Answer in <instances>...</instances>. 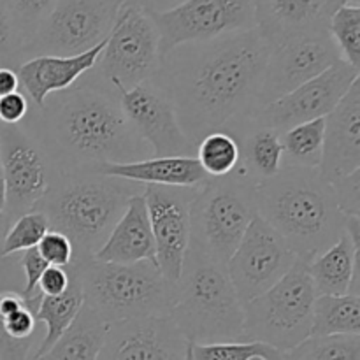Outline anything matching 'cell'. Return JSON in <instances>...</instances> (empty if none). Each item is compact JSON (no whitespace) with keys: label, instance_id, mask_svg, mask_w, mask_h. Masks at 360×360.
<instances>
[{"label":"cell","instance_id":"5b68a950","mask_svg":"<svg viewBox=\"0 0 360 360\" xmlns=\"http://www.w3.org/2000/svg\"><path fill=\"white\" fill-rule=\"evenodd\" d=\"M190 343L243 341L245 309L227 267L188 246L169 313Z\"/></svg>","mask_w":360,"mask_h":360},{"label":"cell","instance_id":"7bdbcfd3","mask_svg":"<svg viewBox=\"0 0 360 360\" xmlns=\"http://www.w3.org/2000/svg\"><path fill=\"white\" fill-rule=\"evenodd\" d=\"M20 88V79L13 67L0 65V97L18 91Z\"/></svg>","mask_w":360,"mask_h":360},{"label":"cell","instance_id":"d6986e66","mask_svg":"<svg viewBox=\"0 0 360 360\" xmlns=\"http://www.w3.org/2000/svg\"><path fill=\"white\" fill-rule=\"evenodd\" d=\"M257 30L273 46L327 32L345 0H253Z\"/></svg>","mask_w":360,"mask_h":360},{"label":"cell","instance_id":"3957f363","mask_svg":"<svg viewBox=\"0 0 360 360\" xmlns=\"http://www.w3.org/2000/svg\"><path fill=\"white\" fill-rule=\"evenodd\" d=\"M257 217L269 224L299 259L309 260L347 231L333 185L319 169L281 167L255 186Z\"/></svg>","mask_w":360,"mask_h":360},{"label":"cell","instance_id":"d590c367","mask_svg":"<svg viewBox=\"0 0 360 360\" xmlns=\"http://www.w3.org/2000/svg\"><path fill=\"white\" fill-rule=\"evenodd\" d=\"M4 2L27 46L41 21L48 16L58 0H4Z\"/></svg>","mask_w":360,"mask_h":360},{"label":"cell","instance_id":"7402d4cb","mask_svg":"<svg viewBox=\"0 0 360 360\" xmlns=\"http://www.w3.org/2000/svg\"><path fill=\"white\" fill-rule=\"evenodd\" d=\"M104 44L105 41L76 56L41 55L21 62L14 70L28 101H32L35 108H42L49 95L74 86L84 74L94 69Z\"/></svg>","mask_w":360,"mask_h":360},{"label":"cell","instance_id":"b9f144b4","mask_svg":"<svg viewBox=\"0 0 360 360\" xmlns=\"http://www.w3.org/2000/svg\"><path fill=\"white\" fill-rule=\"evenodd\" d=\"M70 283L69 267L48 266L39 280V290L42 295H60L67 290Z\"/></svg>","mask_w":360,"mask_h":360},{"label":"cell","instance_id":"8fae6325","mask_svg":"<svg viewBox=\"0 0 360 360\" xmlns=\"http://www.w3.org/2000/svg\"><path fill=\"white\" fill-rule=\"evenodd\" d=\"M0 158L6 179V211L14 220L44 199L58 176L39 137L25 122L0 125Z\"/></svg>","mask_w":360,"mask_h":360},{"label":"cell","instance_id":"9a60e30c","mask_svg":"<svg viewBox=\"0 0 360 360\" xmlns=\"http://www.w3.org/2000/svg\"><path fill=\"white\" fill-rule=\"evenodd\" d=\"M116 94L127 120L148 144L151 157H195V144L181 130L171 97L155 77Z\"/></svg>","mask_w":360,"mask_h":360},{"label":"cell","instance_id":"74e56055","mask_svg":"<svg viewBox=\"0 0 360 360\" xmlns=\"http://www.w3.org/2000/svg\"><path fill=\"white\" fill-rule=\"evenodd\" d=\"M35 248H37V252L41 253V257L49 266L69 267L74 260L72 243L69 241L65 234L53 231V229L46 232V236Z\"/></svg>","mask_w":360,"mask_h":360},{"label":"cell","instance_id":"f1b7e54d","mask_svg":"<svg viewBox=\"0 0 360 360\" xmlns=\"http://www.w3.org/2000/svg\"><path fill=\"white\" fill-rule=\"evenodd\" d=\"M360 334V295H316L311 336Z\"/></svg>","mask_w":360,"mask_h":360},{"label":"cell","instance_id":"1f68e13d","mask_svg":"<svg viewBox=\"0 0 360 360\" xmlns=\"http://www.w3.org/2000/svg\"><path fill=\"white\" fill-rule=\"evenodd\" d=\"M285 360H360V334L309 336L288 350Z\"/></svg>","mask_w":360,"mask_h":360},{"label":"cell","instance_id":"836d02e7","mask_svg":"<svg viewBox=\"0 0 360 360\" xmlns=\"http://www.w3.org/2000/svg\"><path fill=\"white\" fill-rule=\"evenodd\" d=\"M193 360H248L266 357L267 360H285L283 352L259 341H225V343H190Z\"/></svg>","mask_w":360,"mask_h":360},{"label":"cell","instance_id":"e575fe53","mask_svg":"<svg viewBox=\"0 0 360 360\" xmlns=\"http://www.w3.org/2000/svg\"><path fill=\"white\" fill-rule=\"evenodd\" d=\"M48 231V218L37 210L14 218L13 224L7 229L6 236H4L0 257H11L25 252V250L35 248Z\"/></svg>","mask_w":360,"mask_h":360},{"label":"cell","instance_id":"ffe728a7","mask_svg":"<svg viewBox=\"0 0 360 360\" xmlns=\"http://www.w3.org/2000/svg\"><path fill=\"white\" fill-rule=\"evenodd\" d=\"M360 169V79L326 116L320 174L329 183Z\"/></svg>","mask_w":360,"mask_h":360},{"label":"cell","instance_id":"681fc988","mask_svg":"<svg viewBox=\"0 0 360 360\" xmlns=\"http://www.w3.org/2000/svg\"><path fill=\"white\" fill-rule=\"evenodd\" d=\"M248 360H267L266 357H252V359H248Z\"/></svg>","mask_w":360,"mask_h":360},{"label":"cell","instance_id":"484cf974","mask_svg":"<svg viewBox=\"0 0 360 360\" xmlns=\"http://www.w3.org/2000/svg\"><path fill=\"white\" fill-rule=\"evenodd\" d=\"M42 294L23 299L18 290H0V360H30Z\"/></svg>","mask_w":360,"mask_h":360},{"label":"cell","instance_id":"d4e9b609","mask_svg":"<svg viewBox=\"0 0 360 360\" xmlns=\"http://www.w3.org/2000/svg\"><path fill=\"white\" fill-rule=\"evenodd\" d=\"M97 172L146 186L199 188L210 179L195 157H150L129 164H105Z\"/></svg>","mask_w":360,"mask_h":360},{"label":"cell","instance_id":"2e32d148","mask_svg":"<svg viewBox=\"0 0 360 360\" xmlns=\"http://www.w3.org/2000/svg\"><path fill=\"white\" fill-rule=\"evenodd\" d=\"M197 188L144 186V204L155 241V262L169 283L181 274L190 246V206Z\"/></svg>","mask_w":360,"mask_h":360},{"label":"cell","instance_id":"4fadbf2b","mask_svg":"<svg viewBox=\"0 0 360 360\" xmlns=\"http://www.w3.org/2000/svg\"><path fill=\"white\" fill-rule=\"evenodd\" d=\"M297 259L285 239L262 218L255 217L225 267L245 306L278 283Z\"/></svg>","mask_w":360,"mask_h":360},{"label":"cell","instance_id":"4316f807","mask_svg":"<svg viewBox=\"0 0 360 360\" xmlns=\"http://www.w3.org/2000/svg\"><path fill=\"white\" fill-rule=\"evenodd\" d=\"M69 271L70 283L67 290L60 295H42L41 302H39V308L35 311V320H37V323H44L46 333L30 360L44 355L58 341V338L69 329L70 323L76 320L81 308H83L84 294L79 274H77L74 264H70Z\"/></svg>","mask_w":360,"mask_h":360},{"label":"cell","instance_id":"6da1fadb","mask_svg":"<svg viewBox=\"0 0 360 360\" xmlns=\"http://www.w3.org/2000/svg\"><path fill=\"white\" fill-rule=\"evenodd\" d=\"M271 44L257 28L206 42H190L162 56L155 79L174 105L193 144L259 109Z\"/></svg>","mask_w":360,"mask_h":360},{"label":"cell","instance_id":"cb8c5ba5","mask_svg":"<svg viewBox=\"0 0 360 360\" xmlns=\"http://www.w3.org/2000/svg\"><path fill=\"white\" fill-rule=\"evenodd\" d=\"M225 132L232 134L239 144V162L231 176L257 186L283 167V148L276 130L257 125L248 116L232 123Z\"/></svg>","mask_w":360,"mask_h":360},{"label":"cell","instance_id":"7a4b0ae2","mask_svg":"<svg viewBox=\"0 0 360 360\" xmlns=\"http://www.w3.org/2000/svg\"><path fill=\"white\" fill-rule=\"evenodd\" d=\"M23 122L39 137L58 174L97 172L105 164L151 157L127 120L118 94L94 76L49 95Z\"/></svg>","mask_w":360,"mask_h":360},{"label":"cell","instance_id":"c3c4849f","mask_svg":"<svg viewBox=\"0 0 360 360\" xmlns=\"http://www.w3.org/2000/svg\"><path fill=\"white\" fill-rule=\"evenodd\" d=\"M186 360H193L192 354H190V348H186Z\"/></svg>","mask_w":360,"mask_h":360},{"label":"cell","instance_id":"8d00e7d4","mask_svg":"<svg viewBox=\"0 0 360 360\" xmlns=\"http://www.w3.org/2000/svg\"><path fill=\"white\" fill-rule=\"evenodd\" d=\"M25 41L14 25L6 2L0 0V65L16 69L23 62Z\"/></svg>","mask_w":360,"mask_h":360},{"label":"cell","instance_id":"ac0fdd59","mask_svg":"<svg viewBox=\"0 0 360 360\" xmlns=\"http://www.w3.org/2000/svg\"><path fill=\"white\" fill-rule=\"evenodd\" d=\"M188 341L169 315L108 323L98 360H186Z\"/></svg>","mask_w":360,"mask_h":360},{"label":"cell","instance_id":"ba28073f","mask_svg":"<svg viewBox=\"0 0 360 360\" xmlns=\"http://www.w3.org/2000/svg\"><path fill=\"white\" fill-rule=\"evenodd\" d=\"M316 295L306 260L297 259L278 283L243 306V341H259L287 354L311 336Z\"/></svg>","mask_w":360,"mask_h":360},{"label":"cell","instance_id":"ab89813d","mask_svg":"<svg viewBox=\"0 0 360 360\" xmlns=\"http://www.w3.org/2000/svg\"><path fill=\"white\" fill-rule=\"evenodd\" d=\"M18 259H20L21 273H23L25 278L21 295H23V299L37 297V295H41V290H39V280H41L42 273L48 269L49 264L42 259L41 253L37 252V248L25 250V252H21V255L18 257Z\"/></svg>","mask_w":360,"mask_h":360},{"label":"cell","instance_id":"f546056e","mask_svg":"<svg viewBox=\"0 0 360 360\" xmlns=\"http://www.w3.org/2000/svg\"><path fill=\"white\" fill-rule=\"evenodd\" d=\"M326 118L301 123L280 136L283 148V167L319 169L323 153Z\"/></svg>","mask_w":360,"mask_h":360},{"label":"cell","instance_id":"d6a6232c","mask_svg":"<svg viewBox=\"0 0 360 360\" xmlns=\"http://www.w3.org/2000/svg\"><path fill=\"white\" fill-rule=\"evenodd\" d=\"M327 34L336 44L341 60L360 69V6L343 4L330 16Z\"/></svg>","mask_w":360,"mask_h":360},{"label":"cell","instance_id":"277c9868","mask_svg":"<svg viewBox=\"0 0 360 360\" xmlns=\"http://www.w3.org/2000/svg\"><path fill=\"white\" fill-rule=\"evenodd\" d=\"M144 186L98 172L58 174L35 210L49 221V229L69 238L74 260H86L104 245L109 232L125 211L132 195Z\"/></svg>","mask_w":360,"mask_h":360},{"label":"cell","instance_id":"ee69618b","mask_svg":"<svg viewBox=\"0 0 360 360\" xmlns=\"http://www.w3.org/2000/svg\"><path fill=\"white\" fill-rule=\"evenodd\" d=\"M136 6H139L141 9H144L146 13H164V11L172 9V7L179 6L185 0H130Z\"/></svg>","mask_w":360,"mask_h":360},{"label":"cell","instance_id":"8992f818","mask_svg":"<svg viewBox=\"0 0 360 360\" xmlns=\"http://www.w3.org/2000/svg\"><path fill=\"white\" fill-rule=\"evenodd\" d=\"M72 264L83 285L84 304L105 323L171 313L174 285L151 260L108 264L86 259Z\"/></svg>","mask_w":360,"mask_h":360},{"label":"cell","instance_id":"bcb514c9","mask_svg":"<svg viewBox=\"0 0 360 360\" xmlns=\"http://www.w3.org/2000/svg\"><path fill=\"white\" fill-rule=\"evenodd\" d=\"M11 224H13V220H11L6 213H0V246H2L4 236H6L7 229H9Z\"/></svg>","mask_w":360,"mask_h":360},{"label":"cell","instance_id":"f6af8a7d","mask_svg":"<svg viewBox=\"0 0 360 360\" xmlns=\"http://www.w3.org/2000/svg\"><path fill=\"white\" fill-rule=\"evenodd\" d=\"M6 211V179H4L2 158H0V213Z\"/></svg>","mask_w":360,"mask_h":360},{"label":"cell","instance_id":"e0dca14e","mask_svg":"<svg viewBox=\"0 0 360 360\" xmlns=\"http://www.w3.org/2000/svg\"><path fill=\"white\" fill-rule=\"evenodd\" d=\"M340 60V51L327 32L273 46L264 74L259 109L320 76Z\"/></svg>","mask_w":360,"mask_h":360},{"label":"cell","instance_id":"44dd1931","mask_svg":"<svg viewBox=\"0 0 360 360\" xmlns=\"http://www.w3.org/2000/svg\"><path fill=\"white\" fill-rule=\"evenodd\" d=\"M306 269L319 295H360V218H348L345 234L306 260Z\"/></svg>","mask_w":360,"mask_h":360},{"label":"cell","instance_id":"4dcf8cb0","mask_svg":"<svg viewBox=\"0 0 360 360\" xmlns=\"http://www.w3.org/2000/svg\"><path fill=\"white\" fill-rule=\"evenodd\" d=\"M195 158L210 178H225L234 172L239 162V144L225 130L211 132L197 143Z\"/></svg>","mask_w":360,"mask_h":360},{"label":"cell","instance_id":"83f0119b","mask_svg":"<svg viewBox=\"0 0 360 360\" xmlns=\"http://www.w3.org/2000/svg\"><path fill=\"white\" fill-rule=\"evenodd\" d=\"M108 323L88 304H83L69 329L55 345L34 360H98Z\"/></svg>","mask_w":360,"mask_h":360},{"label":"cell","instance_id":"9c48e42d","mask_svg":"<svg viewBox=\"0 0 360 360\" xmlns=\"http://www.w3.org/2000/svg\"><path fill=\"white\" fill-rule=\"evenodd\" d=\"M160 62V35L151 16L123 0L91 76L115 91L130 90L157 76Z\"/></svg>","mask_w":360,"mask_h":360},{"label":"cell","instance_id":"52a82bcc","mask_svg":"<svg viewBox=\"0 0 360 360\" xmlns=\"http://www.w3.org/2000/svg\"><path fill=\"white\" fill-rule=\"evenodd\" d=\"M255 217V186L236 176L210 178L190 206V246L227 266Z\"/></svg>","mask_w":360,"mask_h":360},{"label":"cell","instance_id":"f35d334b","mask_svg":"<svg viewBox=\"0 0 360 360\" xmlns=\"http://www.w3.org/2000/svg\"><path fill=\"white\" fill-rule=\"evenodd\" d=\"M338 206L345 217L360 218V169L330 183Z\"/></svg>","mask_w":360,"mask_h":360},{"label":"cell","instance_id":"7c38bea8","mask_svg":"<svg viewBox=\"0 0 360 360\" xmlns=\"http://www.w3.org/2000/svg\"><path fill=\"white\" fill-rule=\"evenodd\" d=\"M160 35V55L190 42H206L257 28L253 0H185L164 13H148Z\"/></svg>","mask_w":360,"mask_h":360},{"label":"cell","instance_id":"603a6c76","mask_svg":"<svg viewBox=\"0 0 360 360\" xmlns=\"http://www.w3.org/2000/svg\"><path fill=\"white\" fill-rule=\"evenodd\" d=\"M143 192L130 197L123 214L91 259L108 264L155 262V241Z\"/></svg>","mask_w":360,"mask_h":360},{"label":"cell","instance_id":"5bb4252c","mask_svg":"<svg viewBox=\"0 0 360 360\" xmlns=\"http://www.w3.org/2000/svg\"><path fill=\"white\" fill-rule=\"evenodd\" d=\"M359 79L360 69L340 60L320 76L260 108L250 116V120L260 127L276 130L281 136L295 125L326 118Z\"/></svg>","mask_w":360,"mask_h":360},{"label":"cell","instance_id":"60d3db41","mask_svg":"<svg viewBox=\"0 0 360 360\" xmlns=\"http://www.w3.org/2000/svg\"><path fill=\"white\" fill-rule=\"evenodd\" d=\"M30 112V101L23 91H13L0 97V125H18Z\"/></svg>","mask_w":360,"mask_h":360},{"label":"cell","instance_id":"30bf717a","mask_svg":"<svg viewBox=\"0 0 360 360\" xmlns=\"http://www.w3.org/2000/svg\"><path fill=\"white\" fill-rule=\"evenodd\" d=\"M123 0H58L25 46L23 58L76 56L104 42ZM23 60V62H25Z\"/></svg>","mask_w":360,"mask_h":360},{"label":"cell","instance_id":"7dc6e473","mask_svg":"<svg viewBox=\"0 0 360 360\" xmlns=\"http://www.w3.org/2000/svg\"><path fill=\"white\" fill-rule=\"evenodd\" d=\"M345 4H350V6H360V0H345Z\"/></svg>","mask_w":360,"mask_h":360}]
</instances>
